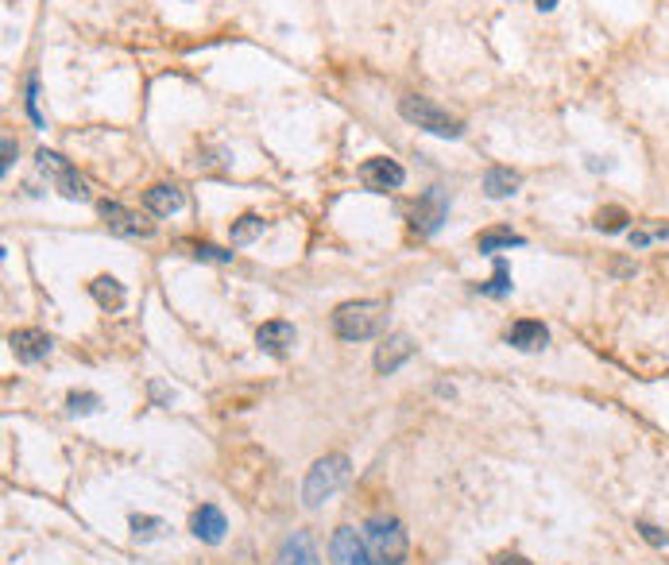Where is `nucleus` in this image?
<instances>
[{
  "label": "nucleus",
  "instance_id": "f257e3e1",
  "mask_svg": "<svg viewBox=\"0 0 669 565\" xmlns=\"http://www.w3.org/2000/svg\"><path fill=\"white\" fill-rule=\"evenodd\" d=\"M399 116L402 121H410L414 128H422V132L441 136V140H461L464 136L461 116H453L449 109H441V105L430 101V98H418V93H410V98L399 101Z\"/></svg>",
  "mask_w": 669,
  "mask_h": 565
},
{
  "label": "nucleus",
  "instance_id": "f03ea898",
  "mask_svg": "<svg viewBox=\"0 0 669 565\" xmlns=\"http://www.w3.org/2000/svg\"><path fill=\"white\" fill-rule=\"evenodd\" d=\"M387 322V306L379 298H356V302H345L333 310V329L337 337L345 341H368L376 337Z\"/></svg>",
  "mask_w": 669,
  "mask_h": 565
},
{
  "label": "nucleus",
  "instance_id": "7ed1b4c3",
  "mask_svg": "<svg viewBox=\"0 0 669 565\" xmlns=\"http://www.w3.org/2000/svg\"><path fill=\"white\" fill-rule=\"evenodd\" d=\"M364 542L376 565H402L407 561V530L395 515H371L364 523Z\"/></svg>",
  "mask_w": 669,
  "mask_h": 565
},
{
  "label": "nucleus",
  "instance_id": "20e7f679",
  "mask_svg": "<svg viewBox=\"0 0 669 565\" xmlns=\"http://www.w3.org/2000/svg\"><path fill=\"white\" fill-rule=\"evenodd\" d=\"M348 481V457L345 453H329L322 461H314V468L306 473L302 484V504L306 507H322L329 496H337V488Z\"/></svg>",
  "mask_w": 669,
  "mask_h": 565
},
{
  "label": "nucleus",
  "instance_id": "39448f33",
  "mask_svg": "<svg viewBox=\"0 0 669 565\" xmlns=\"http://www.w3.org/2000/svg\"><path fill=\"white\" fill-rule=\"evenodd\" d=\"M35 167L43 170L51 183H55V190H58L62 198H70V201H89V186H86V178H82L78 170H74L58 152H47V147H39Z\"/></svg>",
  "mask_w": 669,
  "mask_h": 565
},
{
  "label": "nucleus",
  "instance_id": "423d86ee",
  "mask_svg": "<svg viewBox=\"0 0 669 565\" xmlns=\"http://www.w3.org/2000/svg\"><path fill=\"white\" fill-rule=\"evenodd\" d=\"M445 221H449V194L441 186H430L426 194L418 198V206L410 209V229L418 237H433Z\"/></svg>",
  "mask_w": 669,
  "mask_h": 565
},
{
  "label": "nucleus",
  "instance_id": "0eeeda50",
  "mask_svg": "<svg viewBox=\"0 0 669 565\" xmlns=\"http://www.w3.org/2000/svg\"><path fill=\"white\" fill-rule=\"evenodd\" d=\"M360 183H364L371 194H387V190H399L402 183H407V170H402L395 159L376 155V159H364V163H360Z\"/></svg>",
  "mask_w": 669,
  "mask_h": 565
},
{
  "label": "nucleus",
  "instance_id": "6e6552de",
  "mask_svg": "<svg viewBox=\"0 0 669 565\" xmlns=\"http://www.w3.org/2000/svg\"><path fill=\"white\" fill-rule=\"evenodd\" d=\"M329 558H333V565H376L368 542L360 538L353 527H337L333 542H329Z\"/></svg>",
  "mask_w": 669,
  "mask_h": 565
},
{
  "label": "nucleus",
  "instance_id": "1a4fd4ad",
  "mask_svg": "<svg viewBox=\"0 0 669 565\" xmlns=\"http://www.w3.org/2000/svg\"><path fill=\"white\" fill-rule=\"evenodd\" d=\"M101 217H105V225H109V232H116V237H152L155 232L152 221H144L140 213L116 206V201H101Z\"/></svg>",
  "mask_w": 669,
  "mask_h": 565
},
{
  "label": "nucleus",
  "instance_id": "9d476101",
  "mask_svg": "<svg viewBox=\"0 0 669 565\" xmlns=\"http://www.w3.org/2000/svg\"><path fill=\"white\" fill-rule=\"evenodd\" d=\"M8 345H12L16 360H24V365H39V360L51 357L55 341H51L43 329H16V334H8Z\"/></svg>",
  "mask_w": 669,
  "mask_h": 565
},
{
  "label": "nucleus",
  "instance_id": "9b49d317",
  "mask_svg": "<svg viewBox=\"0 0 669 565\" xmlns=\"http://www.w3.org/2000/svg\"><path fill=\"white\" fill-rule=\"evenodd\" d=\"M410 357H414V341L407 334H391L384 345L376 349V372L379 376H391V372H399Z\"/></svg>",
  "mask_w": 669,
  "mask_h": 565
},
{
  "label": "nucleus",
  "instance_id": "f8f14e48",
  "mask_svg": "<svg viewBox=\"0 0 669 565\" xmlns=\"http://www.w3.org/2000/svg\"><path fill=\"white\" fill-rule=\"evenodd\" d=\"M190 530H194V538L209 542V546H217V542L225 538L229 523H225V515H221V507H214V504H201V507L194 511V515H190Z\"/></svg>",
  "mask_w": 669,
  "mask_h": 565
},
{
  "label": "nucleus",
  "instance_id": "ddd939ff",
  "mask_svg": "<svg viewBox=\"0 0 669 565\" xmlns=\"http://www.w3.org/2000/svg\"><path fill=\"white\" fill-rule=\"evenodd\" d=\"M507 345L518 349V353H541V349L549 345V329L541 322L523 318V322H515L511 329H507Z\"/></svg>",
  "mask_w": 669,
  "mask_h": 565
},
{
  "label": "nucleus",
  "instance_id": "4468645a",
  "mask_svg": "<svg viewBox=\"0 0 669 565\" xmlns=\"http://www.w3.org/2000/svg\"><path fill=\"white\" fill-rule=\"evenodd\" d=\"M256 345L263 349V353H271V357H286V353H291V345H294V326L283 322V318L263 322L260 334H256Z\"/></svg>",
  "mask_w": 669,
  "mask_h": 565
},
{
  "label": "nucleus",
  "instance_id": "2eb2a0df",
  "mask_svg": "<svg viewBox=\"0 0 669 565\" xmlns=\"http://www.w3.org/2000/svg\"><path fill=\"white\" fill-rule=\"evenodd\" d=\"M279 565H322L317 561V550H314V542L306 530H294V535H286L283 538V546H279Z\"/></svg>",
  "mask_w": 669,
  "mask_h": 565
},
{
  "label": "nucleus",
  "instance_id": "dca6fc26",
  "mask_svg": "<svg viewBox=\"0 0 669 565\" xmlns=\"http://www.w3.org/2000/svg\"><path fill=\"white\" fill-rule=\"evenodd\" d=\"M144 206L155 213V217H171V213H178L186 206V194L178 186H171V183H159V186H152L144 194Z\"/></svg>",
  "mask_w": 669,
  "mask_h": 565
},
{
  "label": "nucleus",
  "instance_id": "f3484780",
  "mask_svg": "<svg viewBox=\"0 0 669 565\" xmlns=\"http://www.w3.org/2000/svg\"><path fill=\"white\" fill-rule=\"evenodd\" d=\"M518 186H523V175L511 167H487V175H484V194L487 198H511L518 194Z\"/></svg>",
  "mask_w": 669,
  "mask_h": 565
},
{
  "label": "nucleus",
  "instance_id": "a211bd4d",
  "mask_svg": "<svg viewBox=\"0 0 669 565\" xmlns=\"http://www.w3.org/2000/svg\"><path fill=\"white\" fill-rule=\"evenodd\" d=\"M526 237H518V232L511 229H487L476 237V248L487 252V255H499V252H507V248H523Z\"/></svg>",
  "mask_w": 669,
  "mask_h": 565
},
{
  "label": "nucleus",
  "instance_id": "6ab92c4d",
  "mask_svg": "<svg viewBox=\"0 0 669 565\" xmlns=\"http://www.w3.org/2000/svg\"><path fill=\"white\" fill-rule=\"evenodd\" d=\"M89 294L97 298V306H105V310H121L124 306V286H121V279H113V275H97V279L89 283Z\"/></svg>",
  "mask_w": 669,
  "mask_h": 565
},
{
  "label": "nucleus",
  "instance_id": "aec40b11",
  "mask_svg": "<svg viewBox=\"0 0 669 565\" xmlns=\"http://www.w3.org/2000/svg\"><path fill=\"white\" fill-rule=\"evenodd\" d=\"M263 229H268V221L260 213H244L240 221H232V244H252L256 237H263Z\"/></svg>",
  "mask_w": 669,
  "mask_h": 565
},
{
  "label": "nucleus",
  "instance_id": "412c9836",
  "mask_svg": "<svg viewBox=\"0 0 669 565\" xmlns=\"http://www.w3.org/2000/svg\"><path fill=\"white\" fill-rule=\"evenodd\" d=\"M480 294H487V298L511 294V271H507V260H499L495 255V275H492V283H480Z\"/></svg>",
  "mask_w": 669,
  "mask_h": 565
},
{
  "label": "nucleus",
  "instance_id": "4be33fe9",
  "mask_svg": "<svg viewBox=\"0 0 669 565\" xmlns=\"http://www.w3.org/2000/svg\"><path fill=\"white\" fill-rule=\"evenodd\" d=\"M167 530V523L163 519H155V515H132V535L140 538V542H147V538H159Z\"/></svg>",
  "mask_w": 669,
  "mask_h": 565
},
{
  "label": "nucleus",
  "instance_id": "5701e85b",
  "mask_svg": "<svg viewBox=\"0 0 669 565\" xmlns=\"http://www.w3.org/2000/svg\"><path fill=\"white\" fill-rule=\"evenodd\" d=\"M600 232H619L623 225H626V209H619V206H608V209H600L596 213V221H592Z\"/></svg>",
  "mask_w": 669,
  "mask_h": 565
},
{
  "label": "nucleus",
  "instance_id": "b1692460",
  "mask_svg": "<svg viewBox=\"0 0 669 565\" xmlns=\"http://www.w3.org/2000/svg\"><path fill=\"white\" fill-rule=\"evenodd\" d=\"M66 407H70V414H93V411L101 407V399L93 396V391H82V396L74 391V396L66 399Z\"/></svg>",
  "mask_w": 669,
  "mask_h": 565
},
{
  "label": "nucleus",
  "instance_id": "393cba45",
  "mask_svg": "<svg viewBox=\"0 0 669 565\" xmlns=\"http://www.w3.org/2000/svg\"><path fill=\"white\" fill-rule=\"evenodd\" d=\"M194 255L198 260H209V263H229L232 260V252L217 248V244H194Z\"/></svg>",
  "mask_w": 669,
  "mask_h": 565
},
{
  "label": "nucleus",
  "instance_id": "a878e982",
  "mask_svg": "<svg viewBox=\"0 0 669 565\" xmlns=\"http://www.w3.org/2000/svg\"><path fill=\"white\" fill-rule=\"evenodd\" d=\"M27 116L35 124H43V113H39V82L27 78Z\"/></svg>",
  "mask_w": 669,
  "mask_h": 565
},
{
  "label": "nucleus",
  "instance_id": "bb28decb",
  "mask_svg": "<svg viewBox=\"0 0 669 565\" xmlns=\"http://www.w3.org/2000/svg\"><path fill=\"white\" fill-rule=\"evenodd\" d=\"M639 535H642L646 542H654V546H669V530L654 527V523H639Z\"/></svg>",
  "mask_w": 669,
  "mask_h": 565
},
{
  "label": "nucleus",
  "instance_id": "cd10ccee",
  "mask_svg": "<svg viewBox=\"0 0 669 565\" xmlns=\"http://www.w3.org/2000/svg\"><path fill=\"white\" fill-rule=\"evenodd\" d=\"M492 565H534V561H526L523 553H499V558Z\"/></svg>",
  "mask_w": 669,
  "mask_h": 565
},
{
  "label": "nucleus",
  "instance_id": "c85d7f7f",
  "mask_svg": "<svg viewBox=\"0 0 669 565\" xmlns=\"http://www.w3.org/2000/svg\"><path fill=\"white\" fill-rule=\"evenodd\" d=\"M12 159H16V144L12 136H4V170H12Z\"/></svg>",
  "mask_w": 669,
  "mask_h": 565
},
{
  "label": "nucleus",
  "instance_id": "c756f323",
  "mask_svg": "<svg viewBox=\"0 0 669 565\" xmlns=\"http://www.w3.org/2000/svg\"><path fill=\"white\" fill-rule=\"evenodd\" d=\"M534 8H538V12H554L557 0H534Z\"/></svg>",
  "mask_w": 669,
  "mask_h": 565
},
{
  "label": "nucleus",
  "instance_id": "7c9ffc66",
  "mask_svg": "<svg viewBox=\"0 0 669 565\" xmlns=\"http://www.w3.org/2000/svg\"><path fill=\"white\" fill-rule=\"evenodd\" d=\"M657 237V240H669V229H654V232H646V240Z\"/></svg>",
  "mask_w": 669,
  "mask_h": 565
}]
</instances>
